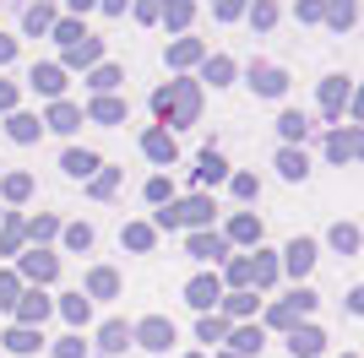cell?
Returning <instances> with one entry per match:
<instances>
[{
    "mask_svg": "<svg viewBox=\"0 0 364 358\" xmlns=\"http://www.w3.org/2000/svg\"><path fill=\"white\" fill-rule=\"evenodd\" d=\"M152 114H158V125H196V114H201V87L196 82H168V87H158L152 92Z\"/></svg>",
    "mask_w": 364,
    "mask_h": 358,
    "instance_id": "1",
    "label": "cell"
},
{
    "mask_svg": "<svg viewBox=\"0 0 364 358\" xmlns=\"http://www.w3.org/2000/svg\"><path fill=\"white\" fill-rule=\"evenodd\" d=\"M213 212H218L213 195H185V201H168V207L152 217V228H191V234H196V228L213 223Z\"/></svg>",
    "mask_w": 364,
    "mask_h": 358,
    "instance_id": "2",
    "label": "cell"
},
{
    "mask_svg": "<svg viewBox=\"0 0 364 358\" xmlns=\"http://www.w3.org/2000/svg\"><path fill=\"white\" fill-rule=\"evenodd\" d=\"M16 277H22V283H33V288L55 283V277H60V255H55V250H28V255H16Z\"/></svg>",
    "mask_w": 364,
    "mask_h": 358,
    "instance_id": "3",
    "label": "cell"
},
{
    "mask_svg": "<svg viewBox=\"0 0 364 358\" xmlns=\"http://www.w3.org/2000/svg\"><path fill=\"white\" fill-rule=\"evenodd\" d=\"M131 342L147 347V353H168V342H174V320L147 315V320H136V326H131Z\"/></svg>",
    "mask_w": 364,
    "mask_h": 358,
    "instance_id": "4",
    "label": "cell"
},
{
    "mask_svg": "<svg viewBox=\"0 0 364 358\" xmlns=\"http://www.w3.org/2000/svg\"><path fill=\"white\" fill-rule=\"evenodd\" d=\"M11 315H16V326H33V331H38L49 315H55V298H49L44 288H28V293L16 298V310H11Z\"/></svg>",
    "mask_w": 364,
    "mask_h": 358,
    "instance_id": "5",
    "label": "cell"
},
{
    "mask_svg": "<svg viewBox=\"0 0 364 358\" xmlns=\"http://www.w3.org/2000/svg\"><path fill=\"white\" fill-rule=\"evenodd\" d=\"M185 304H191V310H218V304H223V283H218L213 271H201V277H191V283H185Z\"/></svg>",
    "mask_w": 364,
    "mask_h": 358,
    "instance_id": "6",
    "label": "cell"
},
{
    "mask_svg": "<svg viewBox=\"0 0 364 358\" xmlns=\"http://www.w3.org/2000/svg\"><path fill=\"white\" fill-rule=\"evenodd\" d=\"M28 87L38 92V98H49V104H60V98H65V71L55 65V60H44V65H33V71H28Z\"/></svg>",
    "mask_w": 364,
    "mask_h": 358,
    "instance_id": "7",
    "label": "cell"
},
{
    "mask_svg": "<svg viewBox=\"0 0 364 358\" xmlns=\"http://www.w3.org/2000/svg\"><path fill=\"white\" fill-rule=\"evenodd\" d=\"M141 152H147V163L168 168L174 158H180V141H174V131H164V125H152V131H141Z\"/></svg>",
    "mask_w": 364,
    "mask_h": 358,
    "instance_id": "8",
    "label": "cell"
},
{
    "mask_svg": "<svg viewBox=\"0 0 364 358\" xmlns=\"http://www.w3.org/2000/svg\"><path fill=\"white\" fill-rule=\"evenodd\" d=\"M60 168H65L71 179H92L98 168H104V158H98L92 147H65V152H60Z\"/></svg>",
    "mask_w": 364,
    "mask_h": 358,
    "instance_id": "9",
    "label": "cell"
},
{
    "mask_svg": "<svg viewBox=\"0 0 364 358\" xmlns=\"http://www.w3.org/2000/svg\"><path fill=\"white\" fill-rule=\"evenodd\" d=\"M82 65H104V38H82V44H71L65 49V60H60V71H82Z\"/></svg>",
    "mask_w": 364,
    "mask_h": 358,
    "instance_id": "10",
    "label": "cell"
},
{
    "mask_svg": "<svg viewBox=\"0 0 364 358\" xmlns=\"http://www.w3.org/2000/svg\"><path fill=\"white\" fill-rule=\"evenodd\" d=\"M82 114H87L92 125H125V114H131V104H125V98H114V92H109V98H92V104L82 109Z\"/></svg>",
    "mask_w": 364,
    "mask_h": 358,
    "instance_id": "11",
    "label": "cell"
},
{
    "mask_svg": "<svg viewBox=\"0 0 364 358\" xmlns=\"http://www.w3.org/2000/svg\"><path fill=\"white\" fill-rule=\"evenodd\" d=\"M82 119H87V114H82V109H76L71 98H60V104H49V114H44V131H55V136H71L76 125H82Z\"/></svg>",
    "mask_w": 364,
    "mask_h": 358,
    "instance_id": "12",
    "label": "cell"
},
{
    "mask_svg": "<svg viewBox=\"0 0 364 358\" xmlns=\"http://www.w3.org/2000/svg\"><path fill=\"white\" fill-rule=\"evenodd\" d=\"M6 136H11L16 147H28V141H38V136H44V119L28 114V109H16V114H6Z\"/></svg>",
    "mask_w": 364,
    "mask_h": 358,
    "instance_id": "13",
    "label": "cell"
},
{
    "mask_svg": "<svg viewBox=\"0 0 364 358\" xmlns=\"http://www.w3.org/2000/svg\"><path fill=\"white\" fill-rule=\"evenodd\" d=\"M250 87H256L261 98H283V92H289V76L277 71V65H261L256 60V65H250Z\"/></svg>",
    "mask_w": 364,
    "mask_h": 358,
    "instance_id": "14",
    "label": "cell"
},
{
    "mask_svg": "<svg viewBox=\"0 0 364 358\" xmlns=\"http://www.w3.org/2000/svg\"><path fill=\"white\" fill-rule=\"evenodd\" d=\"M185 250L196 255V261H223V255H228V239H223V234H207V228H196V234L185 239Z\"/></svg>",
    "mask_w": 364,
    "mask_h": 358,
    "instance_id": "15",
    "label": "cell"
},
{
    "mask_svg": "<svg viewBox=\"0 0 364 358\" xmlns=\"http://www.w3.org/2000/svg\"><path fill=\"white\" fill-rule=\"evenodd\" d=\"M0 342H6V353H11V358H28V353H38V347H44V331H33V326H11L6 337H0Z\"/></svg>",
    "mask_w": 364,
    "mask_h": 358,
    "instance_id": "16",
    "label": "cell"
},
{
    "mask_svg": "<svg viewBox=\"0 0 364 358\" xmlns=\"http://www.w3.org/2000/svg\"><path fill=\"white\" fill-rule=\"evenodd\" d=\"M82 293H87V298H120V271H114V266H92Z\"/></svg>",
    "mask_w": 364,
    "mask_h": 358,
    "instance_id": "17",
    "label": "cell"
},
{
    "mask_svg": "<svg viewBox=\"0 0 364 358\" xmlns=\"http://www.w3.org/2000/svg\"><path fill=\"white\" fill-rule=\"evenodd\" d=\"M55 22H60V16H55V6H44V0L22 11V33H28V38H44V33H55Z\"/></svg>",
    "mask_w": 364,
    "mask_h": 358,
    "instance_id": "18",
    "label": "cell"
},
{
    "mask_svg": "<svg viewBox=\"0 0 364 358\" xmlns=\"http://www.w3.org/2000/svg\"><path fill=\"white\" fill-rule=\"evenodd\" d=\"M321 347H326V337H321L316 326H294V331H289V353H294V358H316Z\"/></svg>",
    "mask_w": 364,
    "mask_h": 358,
    "instance_id": "19",
    "label": "cell"
},
{
    "mask_svg": "<svg viewBox=\"0 0 364 358\" xmlns=\"http://www.w3.org/2000/svg\"><path fill=\"white\" fill-rule=\"evenodd\" d=\"M283 266H289V277H304V271L316 266V244H310V239H294L289 250H283Z\"/></svg>",
    "mask_w": 364,
    "mask_h": 358,
    "instance_id": "20",
    "label": "cell"
},
{
    "mask_svg": "<svg viewBox=\"0 0 364 358\" xmlns=\"http://www.w3.org/2000/svg\"><path fill=\"white\" fill-rule=\"evenodd\" d=\"M120 82H125V71H120V65H109V60H104V65H92V76H87L92 98H109V92L120 87Z\"/></svg>",
    "mask_w": 364,
    "mask_h": 358,
    "instance_id": "21",
    "label": "cell"
},
{
    "mask_svg": "<svg viewBox=\"0 0 364 358\" xmlns=\"http://www.w3.org/2000/svg\"><path fill=\"white\" fill-rule=\"evenodd\" d=\"M125 342H131V326H125V320H104V326H98V353H125Z\"/></svg>",
    "mask_w": 364,
    "mask_h": 358,
    "instance_id": "22",
    "label": "cell"
},
{
    "mask_svg": "<svg viewBox=\"0 0 364 358\" xmlns=\"http://www.w3.org/2000/svg\"><path fill=\"white\" fill-rule=\"evenodd\" d=\"M55 310H60L71 326H87V320H92V298H87V293H60V304H55Z\"/></svg>",
    "mask_w": 364,
    "mask_h": 358,
    "instance_id": "23",
    "label": "cell"
},
{
    "mask_svg": "<svg viewBox=\"0 0 364 358\" xmlns=\"http://www.w3.org/2000/svg\"><path fill=\"white\" fill-rule=\"evenodd\" d=\"M196 179H201V185H218V179H228V163H223V152H218V147H207V152L196 158Z\"/></svg>",
    "mask_w": 364,
    "mask_h": 358,
    "instance_id": "24",
    "label": "cell"
},
{
    "mask_svg": "<svg viewBox=\"0 0 364 358\" xmlns=\"http://www.w3.org/2000/svg\"><path fill=\"white\" fill-rule=\"evenodd\" d=\"M201 55H207V49H201V38H174V44H168V65H174V71L196 65Z\"/></svg>",
    "mask_w": 364,
    "mask_h": 358,
    "instance_id": "25",
    "label": "cell"
},
{
    "mask_svg": "<svg viewBox=\"0 0 364 358\" xmlns=\"http://www.w3.org/2000/svg\"><path fill=\"white\" fill-rule=\"evenodd\" d=\"M234 71H240V65H234L228 55H207V65H201V82H213V87H228V82H234Z\"/></svg>",
    "mask_w": 364,
    "mask_h": 358,
    "instance_id": "26",
    "label": "cell"
},
{
    "mask_svg": "<svg viewBox=\"0 0 364 358\" xmlns=\"http://www.w3.org/2000/svg\"><path fill=\"white\" fill-rule=\"evenodd\" d=\"M228 244H256V239H261V223H256V217H250V212H240V217H228Z\"/></svg>",
    "mask_w": 364,
    "mask_h": 358,
    "instance_id": "27",
    "label": "cell"
},
{
    "mask_svg": "<svg viewBox=\"0 0 364 358\" xmlns=\"http://www.w3.org/2000/svg\"><path fill=\"white\" fill-rule=\"evenodd\" d=\"M343 104H348V76H326V82H321V109L337 114Z\"/></svg>",
    "mask_w": 364,
    "mask_h": 358,
    "instance_id": "28",
    "label": "cell"
},
{
    "mask_svg": "<svg viewBox=\"0 0 364 358\" xmlns=\"http://www.w3.org/2000/svg\"><path fill=\"white\" fill-rule=\"evenodd\" d=\"M191 16H196V0H164V22H168V33H185V28H191Z\"/></svg>",
    "mask_w": 364,
    "mask_h": 358,
    "instance_id": "29",
    "label": "cell"
},
{
    "mask_svg": "<svg viewBox=\"0 0 364 358\" xmlns=\"http://www.w3.org/2000/svg\"><path fill=\"white\" fill-rule=\"evenodd\" d=\"M22 239H28V223H22V217H0V255H16Z\"/></svg>",
    "mask_w": 364,
    "mask_h": 358,
    "instance_id": "30",
    "label": "cell"
},
{
    "mask_svg": "<svg viewBox=\"0 0 364 358\" xmlns=\"http://www.w3.org/2000/svg\"><path fill=\"white\" fill-rule=\"evenodd\" d=\"M0 195H6L11 207H22V201L33 195V174H22V168H16V174H6V179H0Z\"/></svg>",
    "mask_w": 364,
    "mask_h": 358,
    "instance_id": "31",
    "label": "cell"
},
{
    "mask_svg": "<svg viewBox=\"0 0 364 358\" xmlns=\"http://www.w3.org/2000/svg\"><path fill=\"white\" fill-rule=\"evenodd\" d=\"M55 234H60V217H49V212L28 217V239H33V250H44V244H49Z\"/></svg>",
    "mask_w": 364,
    "mask_h": 358,
    "instance_id": "32",
    "label": "cell"
},
{
    "mask_svg": "<svg viewBox=\"0 0 364 358\" xmlns=\"http://www.w3.org/2000/svg\"><path fill=\"white\" fill-rule=\"evenodd\" d=\"M277 168H283V179H294V185H299V179L310 174V158H304V152H294V147H283V152H277Z\"/></svg>",
    "mask_w": 364,
    "mask_h": 358,
    "instance_id": "33",
    "label": "cell"
},
{
    "mask_svg": "<svg viewBox=\"0 0 364 358\" xmlns=\"http://www.w3.org/2000/svg\"><path fill=\"white\" fill-rule=\"evenodd\" d=\"M49 38H55V44H60V49H71V44H82V38H87V28H82L76 16H60V22H55V33H49Z\"/></svg>",
    "mask_w": 364,
    "mask_h": 358,
    "instance_id": "34",
    "label": "cell"
},
{
    "mask_svg": "<svg viewBox=\"0 0 364 358\" xmlns=\"http://www.w3.org/2000/svg\"><path fill=\"white\" fill-rule=\"evenodd\" d=\"M87 190L98 195V201H109V195L120 190V168H109V163H104V168H98V174L87 179Z\"/></svg>",
    "mask_w": 364,
    "mask_h": 358,
    "instance_id": "35",
    "label": "cell"
},
{
    "mask_svg": "<svg viewBox=\"0 0 364 358\" xmlns=\"http://www.w3.org/2000/svg\"><path fill=\"white\" fill-rule=\"evenodd\" d=\"M228 342H234V358H250V353H261V326H240L234 337H228Z\"/></svg>",
    "mask_w": 364,
    "mask_h": 358,
    "instance_id": "36",
    "label": "cell"
},
{
    "mask_svg": "<svg viewBox=\"0 0 364 358\" xmlns=\"http://www.w3.org/2000/svg\"><path fill=\"white\" fill-rule=\"evenodd\" d=\"M353 16H359V0H326V22L332 28H353Z\"/></svg>",
    "mask_w": 364,
    "mask_h": 358,
    "instance_id": "37",
    "label": "cell"
},
{
    "mask_svg": "<svg viewBox=\"0 0 364 358\" xmlns=\"http://www.w3.org/2000/svg\"><path fill=\"white\" fill-rule=\"evenodd\" d=\"M125 250H152V239H158V228H152V223H131V228H125Z\"/></svg>",
    "mask_w": 364,
    "mask_h": 358,
    "instance_id": "38",
    "label": "cell"
},
{
    "mask_svg": "<svg viewBox=\"0 0 364 358\" xmlns=\"http://www.w3.org/2000/svg\"><path fill=\"white\" fill-rule=\"evenodd\" d=\"M228 283L250 288V283H256V261H250V255H234V261H228Z\"/></svg>",
    "mask_w": 364,
    "mask_h": 358,
    "instance_id": "39",
    "label": "cell"
},
{
    "mask_svg": "<svg viewBox=\"0 0 364 358\" xmlns=\"http://www.w3.org/2000/svg\"><path fill=\"white\" fill-rule=\"evenodd\" d=\"M28 293V288H22V277H16V271H0V310H16V298Z\"/></svg>",
    "mask_w": 364,
    "mask_h": 358,
    "instance_id": "40",
    "label": "cell"
},
{
    "mask_svg": "<svg viewBox=\"0 0 364 358\" xmlns=\"http://www.w3.org/2000/svg\"><path fill=\"white\" fill-rule=\"evenodd\" d=\"M196 337H201V342H223V337H228V315H201Z\"/></svg>",
    "mask_w": 364,
    "mask_h": 358,
    "instance_id": "41",
    "label": "cell"
},
{
    "mask_svg": "<svg viewBox=\"0 0 364 358\" xmlns=\"http://www.w3.org/2000/svg\"><path fill=\"white\" fill-rule=\"evenodd\" d=\"M277 131H283V141H299V136L310 131V119H304L299 109H283V119H277Z\"/></svg>",
    "mask_w": 364,
    "mask_h": 358,
    "instance_id": "42",
    "label": "cell"
},
{
    "mask_svg": "<svg viewBox=\"0 0 364 358\" xmlns=\"http://www.w3.org/2000/svg\"><path fill=\"white\" fill-rule=\"evenodd\" d=\"M250 310H256V293H250V288H240V293L223 298V315H228V320H240V315H250Z\"/></svg>",
    "mask_w": 364,
    "mask_h": 358,
    "instance_id": "43",
    "label": "cell"
},
{
    "mask_svg": "<svg viewBox=\"0 0 364 358\" xmlns=\"http://www.w3.org/2000/svg\"><path fill=\"white\" fill-rule=\"evenodd\" d=\"M147 201H152V207H168V201H174V185H168V174H152V179H147Z\"/></svg>",
    "mask_w": 364,
    "mask_h": 358,
    "instance_id": "44",
    "label": "cell"
},
{
    "mask_svg": "<svg viewBox=\"0 0 364 358\" xmlns=\"http://www.w3.org/2000/svg\"><path fill=\"white\" fill-rule=\"evenodd\" d=\"M60 239H65V250H87V244H92V228L87 223H65Z\"/></svg>",
    "mask_w": 364,
    "mask_h": 358,
    "instance_id": "45",
    "label": "cell"
},
{
    "mask_svg": "<svg viewBox=\"0 0 364 358\" xmlns=\"http://www.w3.org/2000/svg\"><path fill=\"white\" fill-rule=\"evenodd\" d=\"M55 358H87V342H82V331H65L60 342H55Z\"/></svg>",
    "mask_w": 364,
    "mask_h": 358,
    "instance_id": "46",
    "label": "cell"
},
{
    "mask_svg": "<svg viewBox=\"0 0 364 358\" xmlns=\"http://www.w3.org/2000/svg\"><path fill=\"white\" fill-rule=\"evenodd\" d=\"M131 16L136 22H164V0H131Z\"/></svg>",
    "mask_w": 364,
    "mask_h": 358,
    "instance_id": "47",
    "label": "cell"
},
{
    "mask_svg": "<svg viewBox=\"0 0 364 358\" xmlns=\"http://www.w3.org/2000/svg\"><path fill=\"white\" fill-rule=\"evenodd\" d=\"M228 190L240 195V201H256V195H261V185H256V174H234V179H228Z\"/></svg>",
    "mask_w": 364,
    "mask_h": 358,
    "instance_id": "48",
    "label": "cell"
},
{
    "mask_svg": "<svg viewBox=\"0 0 364 358\" xmlns=\"http://www.w3.org/2000/svg\"><path fill=\"white\" fill-rule=\"evenodd\" d=\"M250 22H256V28L267 33V28L277 22V6H272V0H256V6H250Z\"/></svg>",
    "mask_w": 364,
    "mask_h": 358,
    "instance_id": "49",
    "label": "cell"
},
{
    "mask_svg": "<svg viewBox=\"0 0 364 358\" xmlns=\"http://www.w3.org/2000/svg\"><path fill=\"white\" fill-rule=\"evenodd\" d=\"M332 244H337V250H359V228H353V223H337L332 228Z\"/></svg>",
    "mask_w": 364,
    "mask_h": 358,
    "instance_id": "50",
    "label": "cell"
},
{
    "mask_svg": "<svg viewBox=\"0 0 364 358\" xmlns=\"http://www.w3.org/2000/svg\"><path fill=\"white\" fill-rule=\"evenodd\" d=\"M16 98H22V92H16V82H6V76H0V114H16Z\"/></svg>",
    "mask_w": 364,
    "mask_h": 358,
    "instance_id": "51",
    "label": "cell"
},
{
    "mask_svg": "<svg viewBox=\"0 0 364 358\" xmlns=\"http://www.w3.org/2000/svg\"><path fill=\"white\" fill-rule=\"evenodd\" d=\"M272 277H277V261L272 255H256V288H267Z\"/></svg>",
    "mask_w": 364,
    "mask_h": 358,
    "instance_id": "52",
    "label": "cell"
},
{
    "mask_svg": "<svg viewBox=\"0 0 364 358\" xmlns=\"http://www.w3.org/2000/svg\"><path fill=\"white\" fill-rule=\"evenodd\" d=\"M245 6H250V0H218V22H234V16H245Z\"/></svg>",
    "mask_w": 364,
    "mask_h": 358,
    "instance_id": "53",
    "label": "cell"
},
{
    "mask_svg": "<svg viewBox=\"0 0 364 358\" xmlns=\"http://www.w3.org/2000/svg\"><path fill=\"white\" fill-rule=\"evenodd\" d=\"M299 16H304V22H316V16H326V0H299Z\"/></svg>",
    "mask_w": 364,
    "mask_h": 358,
    "instance_id": "54",
    "label": "cell"
},
{
    "mask_svg": "<svg viewBox=\"0 0 364 358\" xmlns=\"http://www.w3.org/2000/svg\"><path fill=\"white\" fill-rule=\"evenodd\" d=\"M294 315H299V310H294V304H277V310L267 315V320H272V326H294Z\"/></svg>",
    "mask_w": 364,
    "mask_h": 358,
    "instance_id": "55",
    "label": "cell"
},
{
    "mask_svg": "<svg viewBox=\"0 0 364 358\" xmlns=\"http://www.w3.org/2000/svg\"><path fill=\"white\" fill-rule=\"evenodd\" d=\"M98 11H109V16H125V11H131V0H98Z\"/></svg>",
    "mask_w": 364,
    "mask_h": 358,
    "instance_id": "56",
    "label": "cell"
},
{
    "mask_svg": "<svg viewBox=\"0 0 364 358\" xmlns=\"http://www.w3.org/2000/svg\"><path fill=\"white\" fill-rule=\"evenodd\" d=\"M16 60V38H6V33H0V65H11Z\"/></svg>",
    "mask_w": 364,
    "mask_h": 358,
    "instance_id": "57",
    "label": "cell"
},
{
    "mask_svg": "<svg viewBox=\"0 0 364 358\" xmlns=\"http://www.w3.org/2000/svg\"><path fill=\"white\" fill-rule=\"evenodd\" d=\"M65 6H71L76 16H82V11H98V0H65Z\"/></svg>",
    "mask_w": 364,
    "mask_h": 358,
    "instance_id": "58",
    "label": "cell"
},
{
    "mask_svg": "<svg viewBox=\"0 0 364 358\" xmlns=\"http://www.w3.org/2000/svg\"><path fill=\"white\" fill-rule=\"evenodd\" d=\"M348 310H359V315H364V288H359V293L348 298Z\"/></svg>",
    "mask_w": 364,
    "mask_h": 358,
    "instance_id": "59",
    "label": "cell"
},
{
    "mask_svg": "<svg viewBox=\"0 0 364 358\" xmlns=\"http://www.w3.org/2000/svg\"><path fill=\"white\" fill-rule=\"evenodd\" d=\"M353 114H359V119H364V92H359V98H353Z\"/></svg>",
    "mask_w": 364,
    "mask_h": 358,
    "instance_id": "60",
    "label": "cell"
},
{
    "mask_svg": "<svg viewBox=\"0 0 364 358\" xmlns=\"http://www.w3.org/2000/svg\"><path fill=\"white\" fill-rule=\"evenodd\" d=\"M185 358H207V353H185Z\"/></svg>",
    "mask_w": 364,
    "mask_h": 358,
    "instance_id": "61",
    "label": "cell"
},
{
    "mask_svg": "<svg viewBox=\"0 0 364 358\" xmlns=\"http://www.w3.org/2000/svg\"><path fill=\"white\" fill-rule=\"evenodd\" d=\"M223 358H234V353H223Z\"/></svg>",
    "mask_w": 364,
    "mask_h": 358,
    "instance_id": "62",
    "label": "cell"
},
{
    "mask_svg": "<svg viewBox=\"0 0 364 358\" xmlns=\"http://www.w3.org/2000/svg\"><path fill=\"white\" fill-rule=\"evenodd\" d=\"M0 217H6V212H0Z\"/></svg>",
    "mask_w": 364,
    "mask_h": 358,
    "instance_id": "63",
    "label": "cell"
}]
</instances>
